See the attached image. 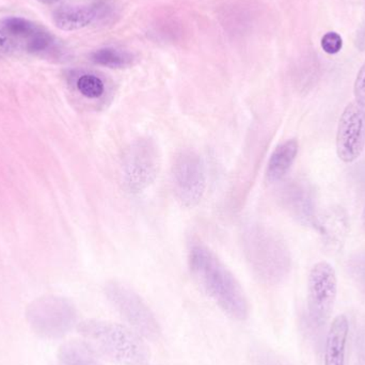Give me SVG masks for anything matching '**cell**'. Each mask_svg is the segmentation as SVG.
Masks as SVG:
<instances>
[{"instance_id":"52a82bcc","label":"cell","mask_w":365,"mask_h":365,"mask_svg":"<svg viewBox=\"0 0 365 365\" xmlns=\"http://www.w3.org/2000/svg\"><path fill=\"white\" fill-rule=\"evenodd\" d=\"M56 46L53 34L45 28L23 17H8L0 21V53L25 51L42 53Z\"/></svg>"},{"instance_id":"30bf717a","label":"cell","mask_w":365,"mask_h":365,"mask_svg":"<svg viewBox=\"0 0 365 365\" xmlns=\"http://www.w3.org/2000/svg\"><path fill=\"white\" fill-rule=\"evenodd\" d=\"M336 154L345 164H351L361 156L365 147V106L349 103L339 120L336 130Z\"/></svg>"},{"instance_id":"44dd1931","label":"cell","mask_w":365,"mask_h":365,"mask_svg":"<svg viewBox=\"0 0 365 365\" xmlns=\"http://www.w3.org/2000/svg\"><path fill=\"white\" fill-rule=\"evenodd\" d=\"M38 1L46 2V4H53V2L58 1V0H38Z\"/></svg>"},{"instance_id":"4fadbf2b","label":"cell","mask_w":365,"mask_h":365,"mask_svg":"<svg viewBox=\"0 0 365 365\" xmlns=\"http://www.w3.org/2000/svg\"><path fill=\"white\" fill-rule=\"evenodd\" d=\"M299 143L296 139H289L280 143L270 155L266 170L268 182L281 181L289 173L297 158Z\"/></svg>"},{"instance_id":"9c48e42d","label":"cell","mask_w":365,"mask_h":365,"mask_svg":"<svg viewBox=\"0 0 365 365\" xmlns=\"http://www.w3.org/2000/svg\"><path fill=\"white\" fill-rule=\"evenodd\" d=\"M338 295V277L331 264L321 261L311 268L308 279L309 317L315 326L328 321Z\"/></svg>"},{"instance_id":"ac0fdd59","label":"cell","mask_w":365,"mask_h":365,"mask_svg":"<svg viewBox=\"0 0 365 365\" xmlns=\"http://www.w3.org/2000/svg\"><path fill=\"white\" fill-rule=\"evenodd\" d=\"M76 86L78 91L88 98H98L104 94V83L96 75H81L77 79Z\"/></svg>"},{"instance_id":"7c38bea8","label":"cell","mask_w":365,"mask_h":365,"mask_svg":"<svg viewBox=\"0 0 365 365\" xmlns=\"http://www.w3.org/2000/svg\"><path fill=\"white\" fill-rule=\"evenodd\" d=\"M349 321L345 315H339L332 322L326 341L325 365H345Z\"/></svg>"},{"instance_id":"e0dca14e","label":"cell","mask_w":365,"mask_h":365,"mask_svg":"<svg viewBox=\"0 0 365 365\" xmlns=\"http://www.w3.org/2000/svg\"><path fill=\"white\" fill-rule=\"evenodd\" d=\"M91 60L94 63L106 68H123L133 63L134 56L124 49L104 47L94 51L91 55Z\"/></svg>"},{"instance_id":"2e32d148","label":"cell","mask_w":365,"mask_h":365,"mask_svg":"<svg viewBox=\"0 0 365 365\" xmlns=\"http://www.w3.org/2000/svg\"><path fill=\"white\" fill-rule=\"evenodd\" d=\"M349 223H347V217L344 210L336 208V210H330L327 215L322 219L321 231L324 237L328 240L332 246L342 244L346 236L347 229H349Z\"/></svg>"},{"instance_id":"7402d4cb","label":"cell","mask_w":365,"mask_h":365,"mask_svg":"<svg viewBox=\"0 0 365 365\" xmlns=\"http://www.w3.org/2000/svg\"><path fill=\"white\" fill-rule=\"evenodd\" d=\"M362 220H364V225L365 227V207H364V214H362Z\"/></svg>"},{"instance_id":"9a60e30c","label":"cell","mask_w":365,"mask_h":365,"mask_svg":"<svg viewBox=\"0 0 365 365\" xmlns=\"http://www.w3.org/2000/svg\"><path fill=\"white\" fill-rule=\"evenodd\" d=\"M58 365H102L98 355L85 341H70L61 345L57 355Z\"/></svg>"},{"instance_id":"6da1fadb","label":"cell","mask_w":365,"mask_h":365,"mask_svg":"<svg viewBox=\"0 0 365 365\" xmlns=\"http://www.w3.org/2000/svg\"><path fill=\"white\" fill-rule=\"evenodd\" d=\"M188 261L197 284L227 317L237 321L248 317L249 304L244 289L210 249L201 244L192 245Z\"/></svg>"},{"instance_id":"3957f363","label":"cell","mask_w":365,"mask_h":365,"mask_svg":"<svg viewBox=\"0 0 365 365\" xmlns=\"http://www.w3.org/2000/svg\"><path fill=\"white\" fill-rule=\"evenodd\" d=\"M244 252L253 274L266 284H276L289 274L291 257L284 242L270 230L252 225L244 233Z\"/></svg>"},{"instance_id":"d6986e66","label":"cell","mask_w":365,"mask_h":365,"mask_svg":"<svg viewBox=\"0 0 365 365\" xmlns=\"http://www.w3.org/2000/svg\"><path fill=\"white\" fill-rule=\"evenodd\" d=\"M343 40L336 32H328L322 38V48L329 55H336L342 49Z\"/></svg>"},{"instance_id":"8fae6325","label":"cell","mask_w":365,"mask_h":365,"mask_svg":"<svg viewBox=\"0 0 365 365\" xmlns=\"http://www.w3.org/2000/svg\"><path fill=\"white\" fill-rule=\"evenodd\" d=\"M107 10L108 6L102 0L91 4L61 6L53 12V23L63 31H75L91 25L98 17L104 16Z\"/></svg>"},{"instance_id":"7a4b0ae2","label":"cell","mask_w":365,"mask_h":365,"mask_svg":"<svg viewBox=\"0 0 365 365\" xmlns=\"http://www.w3.org/2000/svg\"><path fill=\"white\" fill-rule=\"evenodd\" d=\"M83 340L98 355L122 365H145L150 359L145 339L128 326L102 319H86L77 325Z\"/></svg>"},{"instance_id":"8992f818","label":"cell","mask_w":365,"mask_h":365,"mask_svg":"<svg viewBox=\"0 0 365 365\" xmlns=\"http://www.w3.org/2000/svg\"><path fill=\"white\" fill-rule=\"evenodd\" d=\"M122 181L130 192H143L149 188L160 169V153L155 141L139 138L133 141L122 158Z\"/></svg>"},{"instance_id":"277c9868","label":"cell","mask_w":365,"mask_h":365,"mask_svg":"<svg viewBox=\"0 0 365 365\" xmlns=\"http://www.w3.org/2000/svg\"><path fill=\"white\" fill-rule=\"evenodd\" d=\"M77 319L76 307L61 296H43L34 300L26 310L28 325L45 340L63 338L78 325Z\"/></svg>"},{"instance_id":"5b68a950","label":"cell","mask_w":365,"mask_h":365,"mask_svg":"<svg viewBox=\"0 0 365 365\" xmlns=\"http://www.w3.org/2000/svg\"><path fill=\"white\" fill-rule=\"evenodd\" d=\"M107 298L128 327L143 336L145 340H158L160 338V326L149 304L124 283L113 281L106 285Z\"/></svg>"},{"instance_id":"5bb4252c","label":"cell","mask_w":365,"mask_h":365,"mask_svg":"<svg viewBox=\"0 0 365 365\" xmlns=\"http://www.w3.org/2000/svg\"><path fill=\"white\" fill-rule=\"evenodd\" d=\"M283 200L294 216L300 221L311 222L314 219L313 197L308 185L300 182H292L285 188Z\"/></svg>"},{"instance_id":"ba28073f","label":"cell","mask_w":365,"mask_h":365,"mask_svg":"<svg viewBox=\"0 0 365 365\" xmlns=\"http://www.w3.org/2000/svg\"><path fill=\"white\" fill-rule=\"evenodd\" d=\"M175 197L186 208L199 205L206 190V170L203 160L195 151H182L175 158L173 171Z\"/></svg>"},{"instance_id":"ffe728a7","label":"cell","mask_w":365,"mask_h":365,"mask_svg":"<svg viewBox=\"0 0 365 365\" xmlns=\"http://www.w3.org/2000/svg\"><path fill=\"white\" fill-rule=\"evenodd\" d=\"M354 94H355L356 102L365 106V61L356 77Z\"/></svg>"}]
</instances>
